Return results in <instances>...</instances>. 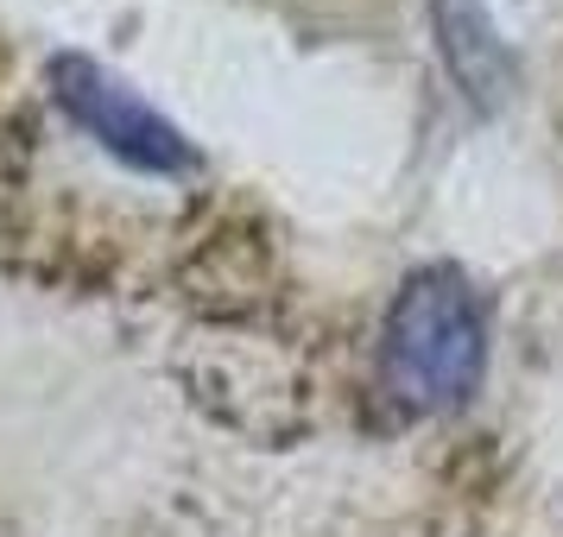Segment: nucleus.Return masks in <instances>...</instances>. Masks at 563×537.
I'll list each match as a JSON object with an SVG mask.
<instances>
[{
    "instance_id": "2",
    "label": "nucleus",
    "mask_w": 563,
    "mask_h": 537,
    "mask_svg": "<svg viewBox=\"0 0 563 537\" xmlns=\"http://www.w3.org/2000/svg\"><path fill=\"white\" fill-rule=\"evenodd\" d=\"M52 96L64 102V114H70L82 133H96L108 153L121 158V165H133V171H153V178H184V171H197V146H190L158 108L140 102L114 70H102L96 57L57 52L52 57Z\"/></svg>"
},
{
    "instance_id": "1",
    "label": "nucleus",
    "mask_w": 563,
    "mask_h": 537,
    "mask_svg": "<svg viewBox=\"0 0 563 537\" xmlns=\"http://www.w3.org/2000/svg\"><path fill=\"white\" fill-rule=\"evenodd\" d=\"M487 360L482 304L456 266L411 272L386 316V392L411 411L462 405Z\"/></svg>"
}]
</instances>
